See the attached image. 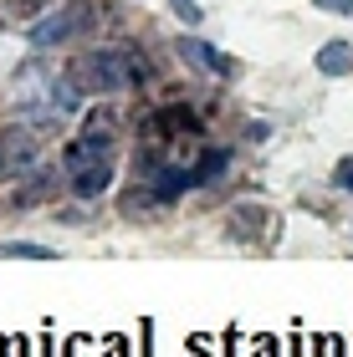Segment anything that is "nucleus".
Masks as SVG:
<instances>
[{"label": "nucleus", "instance_id": "f257e3e1", "mask_svg": "<svg viewBox=\"0 0 353 357\" xmlns=\"http://www.w3.org/2000/svg\"><path fill=\"white\" fill-rule=\"evenodd\" d=\"M149 77V61H143L134 46H98V52L77 56L67 67V82L82 92V97H113L128 92Z\"/></svg>", "mask_w": 353, "mask_h": 357}, {"label": "nucleus", "instance_id": "f03ea898", "mask_svg": "<svg viewBox=\"0 0 353 357\" xmlns=\"http://www.w3.org/2000/svg\"><path fill=\"white\" fill-rule=\"evenodd\" d=\"M62 174L77 199H98V194L113 189V174H118V138H103V133H87L72 138L62 149Z\"/></svg>", "mask_w": 353, "mask_h": 357}, {"label": "nucleus", "instance_id": "7ed1b4c3", "mask_svg": "<svg viewBox=\"0 0 353 357\" xmlns=\"http://www.w3.org/2000/svg\"><path fill=\"white\" fill-rule=\"evenodd\" d=\"M87 26H98V0H62V6L46 10L41 21L26 31V36H31L36 52H46V46H62V41L82 36Z\"/></svg>", "mask_w": 353, "mask_h": 357}, {"label": "nucleus", "instance_id": "20e7f679", "mask_svg": "<svg viewBox=\"0 0 353 357\" xmlns=\"http://www.w3.org/2000/svg\"><path fill=\"white\" fill-rule=\"evenodd\" d=\"M138 133L149 143H180V138H200L205 133V118L189 107H154L149 118L138 123Z\"/></svg>", "mask_w": 353, "mask_h": 357}, {"label": "nucleus", "instance_id": "39448f33", "mask_svg": "<svg viewBox=\"0 0 353 357\" xmlns=\"http://www.w3.org/2000/svg\"><path fill=\"white\" fill-rule=\"evenodd\" d=\"M36 158H41V149H36L31 128H0V184H15L21 174H31Z\"/></svg>", "mask_w": 353, "mask_h": 357}, {"label": "nucleus", "instance_id": "423d86ee", "mask_svg": "<svg viewBox=\"0 0 353 357\" xmlns=\"http://www.w3.org/2000/svg\"><path fill=\"white\" fill-rule=\"evenodd\" d=\"M180 56H185V61H195L200 72H215V77H236V61H231L226 52H215L210 41H195V36H185V41H180Z\"/></svg>", "mask_w": 353, "mask_h": 357}, {"label": "nucleus", "instance_id": "0eeeda50", "mask_svg": "<svg viewBox=\"0 0 353 357\" xmlns=\"http://www.w3.org/2000/svg\"><path fill=\"white\" fill-rule=\"evenodd\" d=\"M226 225H231V235L236 240H261L266 235V225H271V215L261 204H236L231 215H226Z\"/></svg>", "mask_w": 353, "mask_h": 357}, {"label": "nucleus", "instance_id": "6e6552de", "mask_svg": "<svg viewBox=\"0 0 353 357\" xmlns=\"http://www.w3.org/2000/svg\"><path fill=\"white\" fill-rule=\"evenodd\" d=\"M317 72H323V77L353 72V46H348V41H328L323 52H317Z\"/></svg>", "mask_w": 353, "mask_h": 357}, {"label": "nucleus", "instance_id": "1a4fd4ad", "mask_svg": "<svg viewBox=\"0 0 353 357\" xmlns=\"http://www.w3.org/2000/svg\"><path fill=\"white\" fill-rule=\"evenodd\" d=\"M52 194H57V169H41V174L31 178V184H26L21 194H15V204H21V209H31V204L52 199Z\"/></svg>", "mask_w": 353, "mask_h": 357}, {"label": "nucleus", "instance_id": "9d476101", "mask_svg": "<svg viewBox=\"0 0 353 357\" xmlns=\"http://www.w3.org/2000/svg\"><path fill=\"white\" fill-rule=\"evenodd\" d=\"M0 255H21V261H46V245H31V240H6V245H0Z\"/></svg>", "mask_w": 353, "mask_h": 357}, {"label": "nucleus", "instance_id": "9b49d317", "mask_svg": "<svg viewBox=\"0 0 353 357\" xmlns=\"http://www.w3.org/2000/svg\"><path fill=\"white\" fill-rule=\"evenodd\" d=\"M333 178H338V189H343V194H353V158H343V164L333 169Z\"/></svg>", "mask_w": 353, "mask_h": 357}, {"label": "nucleus", "instance_id": "f8f14e48", "mask_svg": "<svg viewBox=\"0 0 353 357\" xmlns=\"http://www.w3.org/2000/svg\"><path fill=\"white\" fill-rule=\"evenodd\" d=\"M46 6V0H10V15H21V21H26V15H36Z\"/></svg>", "mask_w": 353, "mask_h": 357}, {"label": "nucleus", "instance_id": "ddd939ff", "mask_svg": "<svg viewBox=\"0 0 353 357\" xmlns=\"http://www.w3.org/2000/svg\"><path fill=\"white\" fill-rule=\"evenodd\" d=\"M317 10H333V15H353V0H312Z\"/></svg>", "mask_w": 353, "mask_h": 357}, {"label": "nucleus", "instance_id": "4468645a", "mask_svg": "<svg viewBox=\"0 0 353 357\" xmlns=\"http://www.w3.org/2000/svg\"><path fill=\"white\" fill-rule=\"evenodd\" d=\"M169 6H174V10H180V15H185V21H200V6H195V0H169Z\"/></svg>", "mask_w": 353, "mask_h": 357}]
</instances>
